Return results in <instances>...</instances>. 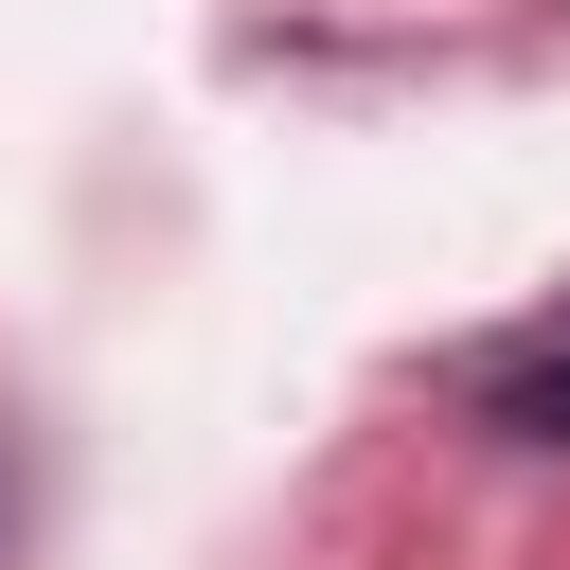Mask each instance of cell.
Returning <instances> with one entry per match:
<instances>
[{
    "mask_svg": "<svg viewBox=\"0 0 570 570\" xmlns=\"http://www.w3.org/2000/svg\"><path fill=\"white\" fill-rule=\"evenodd\" d=\"M481 428H517V445H570V338L499 356V374H481Z\"/></svg>",
    "mask_w": 570,
    "mask_h": 570,
    "instance_id": "cell-1",
    "label": "cell"
}]
</instances>
